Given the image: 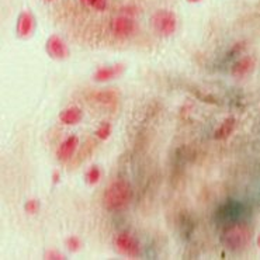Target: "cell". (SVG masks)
Listing matches in <instances>:
<instances>
[{
	"mask_svg": "<svg viewBox=\"0 0 260 260\" xmlns=\"http://www.w3.org/2000/svg\"><path fill=\"white\" fill-rule=\"evenodd\" d=\"M85 6L91 7L97 12H104L107 9V0H80Z\"/></svg>",
	"mask_w": 260,
	"mask_h": 260,
	"instance_id": "obj_15",
	"label": "cell"
},
{
	"mask_svg": "<svg viewBox=\"0 0 260 260\" xmlns=\"http://www.w3.org/2000/svg\"><path fill=\"white\" fill-rule=\"evenodd\" d=\"M48 2H51V0H48Z\"/></svg>",
	"mask_w": 260,
	"mask_h": 260,
	"instance_id": "obj_23",
	"label": "cell"
},
{
	"mask_svg": "<svg viewBox=\"0 0 260 260\" xmlns=\"http://www.w3.org/2000/svg\"><path fill=\"white\" fill-rule=\"evenodd\" d=\"M122 71H124V67L122 65H114V67H102L97 69L94 75H93V79L99 82V83H103V82H109L111 79L117 78L118 75H121Z\"/></svg>",
	"mask_w": 260,
	"mask_h": 260,
	"instance_id": "obj_10",
	"label": "cell"
},
{
	"mask_svg": "<svg viewBox=\"0 0 260 260\" xmlns=\"http://www.w3.org/2000/svg\"><path fill=\"white\" fill-rule=\"evenodd\" d=\"M36 27V20L32 17V14L28 12H23L20 14L17 21V34L21 38H28L32 34Z\"/></svg>",
	"mask_w": 260,
	"mask_h": 260,
	"instance_id": "obj_8",
	"label": "cell"
},
{
	"mask_svg": "<svg viewBox=\"0 0 260 260\" xmlns=\"http://www.w3.org/2000/svg\"><path fill=\"white\" fill-rule=\"evenodd\" d=\"M100 177H102V172H100V169H99V166H91L90 169L86 172V183L87 184H90V186H93V184H97V183L100 182Z\"/></svg>",
	"mask_w": 260,
	"mask_h": 260,
	"instance_id": "obj_13",
	"label": "cell"
},
{
	"mask_svg": "<svg viewBox=\"0 0 260 260\" xmlns=\"http://www.w3.org/2000/svg\"><path fill=\"white\" fill-rule=\"evenodd\" d=\"M254 65H256L254 58H252V56H243L239 61H236L234 63L231 73L235 78H245V76H248L249 73L253 72Z\"/></svg>",
	"mask_w": 260,
	"mask_h": 260,
	"instance_id": "obj_7",
	"label": "cell"
},
{
	"mask_svg": "<svg viewBox=\"0 0 260 260\" xmlns=\"http://www.w3.org/2000/svg\"><path fill=\"white\" fill-rule=\"evenodd\" d=\"M45 259H49V260H62L65 259V256L59 252H55V250H49L45 253Z\"/></svg>",
	"mask_w": 260,
	"mask_h": 260,
	"instance_id": "obj_19",
	"label": "cell"
},
{
	"mask_svg": "<svg viewBox=\"0 0 260 260\" xmlns=\"http://www.w3.org/2000/svg\"><path fill=\"white\" fill-rule=\"evenodd\" d=\"M58 177H59V175H58V172H55V173H54V183L58 182Z\"/></svg>",
	"mask_w": 260,
	"mask_h": 260,
	"instance_id": "obj_20",
	"label": "cell"
},
{
	"mask_svg": "<svg viewBox=\"0 0 260 260\" xmlns=\"http://www.w3.org/2000/svg\"><path fill=\"white\" fill-rule=\"evenodd\" d=\"M110 134H111V125H110L109 122H103V124H100V127L97 128V131H96L97 138L103 139V141H106V139L109 138Z\"/></svg>",
	"mask_w": 260,
	"mask_h": 260,
	"instance_id": "obj_16",
	"label": "cell"
},
{
	"mask_svg": "<svg viewBox=\"0 0 260 260\" xmlns=\"http://www.w3.org/2000/svg\"><path fill=\"white\" fill-rule=\"evenodd\" d=\"M67 248L71 250V252H78L79 249L82 248V242H80V239H79L78 236H71V238H68L67 242Z\"/></svg>",
	"mask_w": 260,
	"mask_h": 260,
	"instance_id": "obj_17",
	"label": "cell"
},
{
	"mask_svg": "<svg viewBox=\"0 0 260 260\" xmlns=\"http://www.w3.org/2000/svg\"><path fill=\"white\" fill-rule=\"evenodd\" d=\"M79 145V139L76 137H69L67 138L59 146V149L56 152V157H58V160H61V162H68V160H71V157L73 156V153L76 152Z\"/></svg>",
	"mask_w": 260,
	"mask_h": 260,
	"instance_id": "obj_9",
	"label": "cell"
},
{
	"mask_svg": "<svg viewBox=\"0 0 260 260\" xmlns=\"http://www.w3.org/2000/svg\"><path fill=\"white\" fill-rule=\"evenodd\" d=\"M133 187L125 180L111 183L104 193V206L109 211H121L127 208L133 200Z\"/></svg>",
	"mask_w": 260,
	"mask_h": 260,
	"instance_id": "obj_1",
	"label": "cell"
},
{
	"mask_svg": "<svg viewBox=\"0 0 260 260\" xmlns=\"http://www.w3.org/2000/svg\"><path fill=\"white\" fill-rule=\"evenodd\" d=\"M236 127V120L234 117H230L226 118L219 127L215 129V134H214V138L218 139V141H224L228 137H231V134L234 133V129Z\"/></svg>",
	"mask_w": 260,
	"mask_h": 260,
	"instance_id": "obj_12",
	"label": "cell"
},
{
	"mask_svg": "<svg viewBox=\"0 0 260 260\" xmlns=\"http://www.w3.org/2000/svg\"><path fill=\"white\" fill-rule=\"evenodd\" d=\"M24 210L25 212H28V214H37L38 210H40V203H38V200H28V201L25 203Z\"/></svg>",
	"mask_w": 260,
	"mask_h": 260,
	"instance_id": "obj_18",
	"label": "cell"
},
{
	"mask_svg": "<svg viewBox=\"0 0 260 260\" xmlns=\"http://www.w3.org/2000/svg\"><path fill=\"white\" fill-rule=\"evenodd\" d=\"M257 246H259V248H260V236H259V238H257Z\"/></svg>",
	"mask_w": 260,
	"mask_h": 260,
	"instance_id": "obj_22",
	"label": "cell"
},
{
	"mask_svg": "<svg viewBox=\"0 0 260 260\" xmlns=\"http://www.w3.org/2000/svg\"><path fill=\"white\" fill-rule=\"evenodd\" d=\"M252 236V231L249 230L246 225H235L225 232L224 242L226 248L231 250H239V249L245 248L250 241Z\"/></svg>",
	"mask_w": 260,
	"mask_h": 260,
	"instance_id": "obj_2",
	"label": "cell"
},
{
	"mask_svg": "<svg viewBox=\"0 0 260 260\" xmlns=\"http://www.w3.org/2000/svg\"><path fill=\"white\" fill-rule=\"evenodd\" d=\"M114 245L120 253L128 256V257H138L139 253H141L139 242L127 232H122V234H118L115 236Z\"/></svg>",
	"mask_w": 260,
	"mask_h": 260,
	"instance_id": "obj_4",
	"label": "cell"
},
{
	"mask_svg": "<svg viewBox=\"0 0 260 260\" xmlns=\"http://www.w3.org/2000/svg\"><path fill=\"white\" fill-rule=\"evenodd\" d=\"M152 25H153V30L156 31L159 36H172L177 27L175 13L169 12V10H159L152 17Z\"/></svg>",
	"mask_w": 260,
	"mask_h": 260,
	"instance_id": "obj_3",
	"label": "cell"
},
{
	"mask_svg": "<svg viewBox=\"0 0 260 260\" xmlns=\"http://www.w3.org/2000/svg\"><path fill=\"white\" fill-rule=\"evenodd\" d=\"M83 113L79 107H68L59 114V121L65 125H76L82 121Z\"/></svg>",
	"mask_w": 260,
	"mask_h": 260,
	"instance_id": "obj_11",
	"label": "cell"
},
{
	"mask_svg": "<svg viewBox=\"0 0 260 260\" xmlns=\"http://www.w3.org/2000/svg\"><path fill=\"white\" fill-rule=\"evenodd\" d=\"M94 97H96L97 102H100V103L104 104H111L117 102V94L113 93V91H100V93H97Z\"/></svg>",
	"mask_w": 260,
	"mask_h": 260,
	"instance_id": "obj_14",
	"label": "cell"
},
{
	"mask_svg": "<svg viewBox=\"0 0 260 260\" xmlns=\"http://www.w3.org/2000/svg\"><path fill=\"white\" fill-rule=\"evenodd\" d=\"M187 2H190V3H197V2H200V0H187Z\"/></svg>",
	"mask_w": 260,
	"mask_h": 260,
	"instance_id": "obj_21",
	"label": "cell"
},
{
	"mask_svg": "<svg viewBox=\"0 0 260 260\" xmlns=\"http://www.w3.org/2000/svg\"><path fill=\"white\" fill-rule=\"evenodd\" d=\"M45 49H47V52H48L51 58L58 59V61H63V59H67L68 56H69V48H68V45L58 36L49 37Z\"/></svg>",
	"mask_w": 260,
	"mask_h": 260,
	"instance_id": "obj_6",
	"label": "cell"
},
{
	"mask_svg": "<svg viewBox=\"0 0 260 260\" xmlns=\"http://www.w3.org/2000/svg\"><path fill=\"white\" fill-rule=\"evenodd\" d=\"M111 31L115 37L118 38H128L131 37L137 30V25L134 23L133 18L127 17V16H121V17L114 18L111 21Z\"/></svg>",
	"mask_w": 260,
	"mask_h": 260,
	"instance_id": "obj_5",
	"label": "cell"
}]
</instances>
